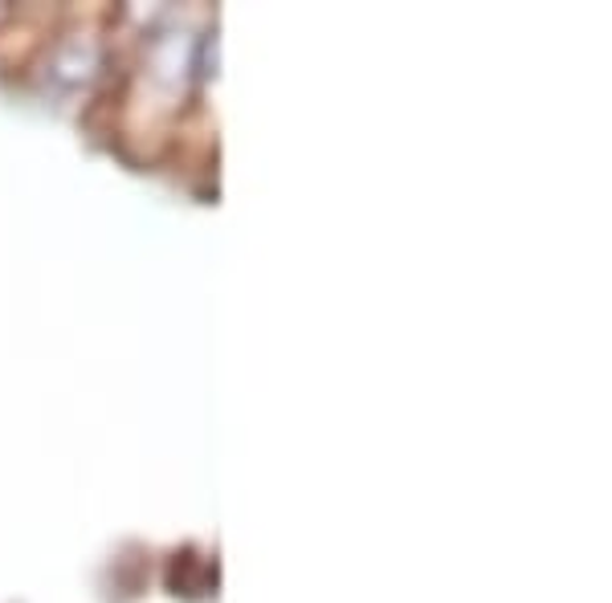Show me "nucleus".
I'll use <instances>...</instances> for the list:
<instances>
[]
</instances>
